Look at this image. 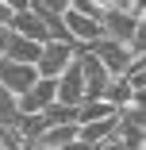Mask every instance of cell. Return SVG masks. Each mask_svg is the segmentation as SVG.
Segmentation results:
<instances>
[{"label":"cell","mask_w":146,"mask_h":150,"mask_svg":"<svg viewBox=\"0 0 146 150\" xmlns=\"http://www.w3.org/2000/svg\"><path fill=\"white\" fill-rule=\"evenodd\" d=\"M138 23L142 19H135L131 12H119V8H108L104 16H100V31H104V39H115V42H127L135 31H138Z\"/></svg>","instance_id":"5"},{"label":"cell","mask_w":146,"mask_h":150,"mask_svg":"<svg viewBox=\"0 0 146 150\" xmlns=\"http://www.w3.org/2000/svg\"><path fill=\"white\" fill-rule=\"evenodd\" d=\"M73 54H77V46L73 42H62V39H46L42 42V50H39V58H35V73L39 77H58L69 62H73Z\"/></svg>","instance_id":"1"},{"label":"cell","mask_w":146,"mask_h":150,"mask_svg":"<svg viewBox=\"0 0 146 150\" xmlns=\"http://www.w3.org/2000/svg\"><path fill=\"white\" fill-rule=\"evenodd\" d=\"M19 119V108H16V93L0 85V127H12Z\"/></svg>","instance_id":"13"},{"label":"cell","mask_w":146,"mask_h":150,"mask_svg":"<svg viewBox=\"0 0 146 150\" xmlns=\"http://www.w3.org/2000/svg\"><path fill=\"white\" fill-rule=\"evenodd\" d=\"M89 50L104 62V69H108L111 77H119V73L131 66V58H135V54L127 50V42H115V39H104V35H100L96 42H89Z\"/></svg>","instance_id":"3"},{"label":"cell","mask_w":146,"mask_h":150,"mask_svg":"<svg viewBox=\"0 0 146 150\" xmlns=\"http://www.w3.org/2000/svg\"><path fill=\"white\" fill-rule=\"evenodd\" d=\"M31 150H54V146H39V142H35V146H31Z\"/></svg>","instance_id":"17"},{"label":"cell","mask_w":146,"mask_h":150,"mask_svg":"<svg viewBox=\"0 0 146 150\" xmlns=\"http://www.w3.org/2000/svg\"><path fill=\"white\" fill-rule=\"evenodd\" d=\"M8 35H12V27H0V58H4V46H8Z\"/></svg>","instance_id":"15"},{"label":"cell","mask_w":146,"mask_h":150,"mask_svg":"<svg viewBox=\"0 0 146 150\" xmlns=\"http://www.w3.org/2000/svg\"><path fill=\"white\" fill-rule=\"evenodd\" d=\"M4 4H8L12 12H19V8H27V4H31V0H4Z\"/></svg>","instance_id":"16"},{"label":"cell","mask_w":146,"mask_h":150,"mask_svg":"<svg viewBox=\"0 0 146 150\" xmlns=\"http://www.w3.org/2000/svg\"><path fill=\"white\" fill-rule=\"evenodd\" d=\"M46 104H54V77H35V85L27 88V93L16 96L19 115H27V112H42Z\"/></svg>","instance_id":"6"},{"label":"cell","mask_w":146,"mask_h":150,"mask_svg":"<svg viewBox=\"0 0 146 150\" xmlns=\"http://www.w3.org/2000/svg\"><path fill=\"white\" fill-rule=\"evenodd\" d=\"M81 96H85V81H81V69H77V62H69L62 73L54 77V100H58V104H69V108H77V104H81Z\"/></svg>","instance_id":"4"},{"label":"cell","mask_w":146,"mask_h":150,"mask_svg":"<svg viewBox=\"0 0 146 150\" xmlns=\"http://www.w3.org/2000/svg\"><path fill=\"white\" fill-rule=\"evenodd\" d=\"M42 115H46V127H58V123H77V108H69V104H46L42 108Z\"/></svg>","instance_id":"12"},{"label":"cell","mask_w":146,"mask_h":150,"mask_svg":"<svg viewBox=\"0 0 146 150\" xmlns=\"http://www.w3.org/2000/svg\"><path fill=\"white\" fill-rule=\"evenodd\" d=\"M73 139H77V123H58V127H46V131L39 135V146H54V150H66Z\"/></svg>","instance_id":"10"},{"label":"cell","mask_w":146,"mask_h":150,"mask_svg":"<svg viewBox=\"0 0 146 150\" xmlns=\"http://www.w3.org/2000/svg\"><path fill=\"white\" fill-rule=\"evenodd\" d=\"M8 23H12V8L0 0V27H8Z\"/></svg>","instance_id":"14"},{"label":"cell","mask_w":146,"mask_h":150,"mask_svg":"<svg viewBox=\"0 0 146 150\" xmlns=\"http://www.w3.org/2000/svg\"><path fill=\"white\" fill-rule=\"evenodd\" d=\"M115 108L104 100V96H85L77 104V123H89V119H100V115H111Z\"/></svg>","instance_id":"11"},{"label":"cell","mask_w":146,"mask_h":150,"mask_svg":"<svg viewBox=\"0 0 146 150\" xmlns=\"http://www.w3.org/2000/svg\"><path fill=\"white\" fill-rule=\"evenodd\" d=\"M62 23H66V35H69L73 46H89V42H96V39L104 35V31H100V19L85 16V12H77V8H66V12H62Z\"/></svg>","instance_id":"2"},{"label":"cell","mask_w":146,"mask_h":150,"mask_svg":"<svg viewBox=\"0 0 146 150\" xmlns=\"http://www.w3.org/2000/svg\"><path fill=\"white\" fill-rule=\"evenodd\" d=\"M35 66H23V62H12V58H0V85L12 88V93H27V88L35 85Z\"/></svg>","instance_id":"7"},{"label":"cell","mask_w":146,"mask_h":150,"mask_svg":"<svg viewBox=\"0 0 146 150\" xmlns=\"http://www.w3.org/2000/svg\"><path fill=\"white\" fill-rule=\"evenodd\" d=\"M42 42L35 39H23V35H8V46H4V58H12V62H23V66H35V58H39Z\"/></svg>","instance_id":"8"},{"label":"cell","mask_w":146,"mask_h":150,"mask_svg":"<svg viewBox=\"0 0 146 150\" xmlns=\"http://www.w3.org/2000/svg\"><path fill=\"white\" fill-rule=\"evenodd\" d=\"M111 135H115V112L100 115V119H89V123H77V139L81 142H104Z\"/></svg>","instance_id":"9"}]
</instances>
